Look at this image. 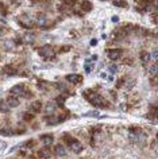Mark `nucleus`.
Instances as JSON below:
<instances>
[{
  "mask_svg": "<svg viewBox=\"0 0 158 159\" xmlns=\"http://www.w3.org/2000/svg\"><path fill=\"white\" fill-rule=\"evenodd\" d=\"M38 155H39V158L47 159V158L51 157V150L49 149V146H46V147H43V149H41L38 151Z\"/></svg>",
  "mask_w": 158,
  "mask_h": 159,
  "instance_id": "9d476101",
  "label": "nucleus"
},
{
  "mask_svg": "<svg viewBox=\"0 0 158 159\" xmlns=\"http://www.w3.org/2000/svg\"><path fill=\"white\" fill-rule=\"evenodd\" d=\"M6 103H7V104H8V107H10V108H16V107H19V104H20L19 98H18V97H15V96H12V94L7 97Z\"/></svg>",
  "mask_w": 158,
  "mask_h": 159,
  "instance_id": "0eeeda50",
  "label": "nucleus"
},
{
  "mask_svg": "<svg viewBox=\"0 0 158 159\" xmlns=\"http://www.w3.org/2000/svg\"><path fill=\"white\" fill-rule=\"evenodd\" d=\"M109 70H111V73H116L117 72V66L116 65H111L109 66Z\"/></svg>",
  "mask_w": 158,
  "mask_h": 159,
  "instance_id": "bb28decb",
  "label": "nucleus"
},
{
  "mask_svg": "<svg viewBox=\"0 0 158 159\" xmlns=\"http://www.w3.org/2000/svg\"><path fill=\"white\" fill-rule=\"evenodd\" d=\"M69 147H70V150L75 154H80L83 151V149H84V146L81 144V142H79V140H76V139L72 140L70 144H69Z\"/></svg>",
  "mask_w": 158,
  "mask_h": 159,
  "instance_id": "423d86ee",
  "label": "nucleus"
},
{
  "mask_svg": "<svg viewBox=\"0 0 158 159\" xmlns=\"http://www.w3.org/2000/svg\"><path fill=\"white\" fill-rule=\"evenodd\" d=\"M0 112H2V113L10 112V107L6 103V100H2V101H0Z\"/></svg>",
  "mask_w": 158,
  "mask_h": 159,
  "instance_id": "a211bd4d",
  "label": "nucleus"
},
{
  "mask_svg": "<svg viewBox=\"0 0 158 159\" xmlns=\"http://www.w3.org/2000/svg\"><path fill=\"white\" fill-rule=\"evenodd\" d=\"M57 101H58V104H60V105H64L65 97H61V96H60V97H57Z\"/></svg>",
  "mask_w": 158,
  "mask_h": 159,
  "instance_id": "cd10ccee",
  "label": "nucleus"
},
{
  "mask_svg": "<svg viewBox=\"0 0 158 159\" xmlns=\"http://www.w3.org/2000/svg\"><path fill=\"white\" fill-rule=\"evenodd\" d=\"M117 20H119V18H117V16H113L112 18V22H117Z\"/></svg>",
  "mask_w": 158,
  "mask_h": 159,
  "instance_id": "2f4dec72",
  "label": "nucleus"
},
{
  "mask_svg": "<svg viewBox=\"0 0 158 159\" xmlns=\"http://www.w3.org/2000/svg\"><path fill=\"white\" fill-rule=\"evenodd\" d=\"M92 8H93V6H92L91 2H83L81 3V10L84 11V12H89V11H92Z\"/></svg>",
  "mask_w": 158,
  "mask_h": 159,
  "instance_id": "dca6fc26",
  "label": "nucleus"
},
{
  "mask_svg": "<svg viewBox=\"0 0 158 159\" xmlns=\"http://www.w3.org/2000/svg\"><path fill=\"white\" fill-rule=\"evenodd\" d=\"M42 109V101H39V100H35V101H32L30 104V111L34 113H38L41 112Z\"/></svg>",
  "mask_w": 158,
  "mask_h": 159,
  "instance_id": "1a4fd4ad",
  "label": "nucleus"
},
{
  "mask_svg": "<svg viewBox=\"0 0 158 159\" xmlns=\"http://www.w3.org/2000/svg\"><path fill=\"white\" fill-rule=\"evenodd\" d=\"M3 73H4V74H8V76H15L18 72L12 68V66H4V69H3Z\"/></svg>",
  "mask_w": 158,
  "mask_h": 159,
  "instance_id": "f3484780",
  "label": "nucleus"
},
{
  "mask_svg": "<svg viewBox=\"0 0 158 159\" xmlns=\"http://www.w3.org/2000/svg\"><path fill=\"white\" fill-rule=\"evenodd\" d=\"M107 55H108V58L111 61H116V60H119V58H122L123 50L122 49H108L107 50Z\"/></svg>",
  "mask_w": 158,
  "mask_h": 159,
  "instance_id": "39448f33",
  "label": "nucleus"
},
{
  "mask_svg": "<svg viewBox=\"0 0 158 159\" xmlns=\"http://www.w3.org/2000/svg\"><path fill=\"white\" fill-rule=\"evenodd\" d=\"M0 12H2V14H3V15H6V14H7L6 6H4V4H3V3H2V2H0Z\"/></svg>",
  "mask_w": 158,
  "mask_h": 159,
  "instance_id": "b1692460",
  "label": "nucleus"
},
{
  "mask_svg": "<svg viewBox=\"0 0 158 159\" xmlns=\"http://www.w3.org/2000/svg\"><path fill=\"white\" fill-rule=\"evenodd\" d=\"M113 4H115L116 7H122V8H126V7L128 6L126 2H123V0H115V2H113Z\"/></svg>",
  "mask_w": 158,
  "mask_h": 159,
  "instance_id": "aec40b11",
  "label": "nucleus"
},
{
  "mask_svg": "<svg viewBox=\"0 0 158 159\" xmlns=\"http://www.w3.org/2000/svg\"><path fill=\"white\" fill-rule=\"evenodd\" d=\"M101 2H104V0H101Z\"/></svg>",
  "mask_w": 158,
  "mask_h": 159,
  "instance_id": "473e14b6",
  "label": "nucleus"
},
{
  "mask_svg": "<svg viewBox=\"0 0 158 159\" xmlns=\"http://www.w3.org/2000/svg\"><path fill=\"white\" fill-rule=\"evenodd\" d=\"M96 43H97V40H96V39H92V40H91V45H92V46H95Z\"/></svg>",
  "mask_w": 158,
  "mask_h": 159,
  "instance_id": "c85d7f7f",
  "label": "nucleus"
},
{
  "mask_svg": "<svg viewBox=\"0 0 158 159\" xmlns=\"http://www.w3.org/2000/svg\"><path fill=\"white\" fill-rule=\"evenodd\" d=\"M65 80L68 81V82H72V84H81L83 81V77L80 74H68L66 77H65Z\"/></svg>",
  "mask_w": 158,
  "mask_h": 159,
  "instance_id": "6e6552de",
  "label": "nucleus"
},
{
  "mask_svg": "<svg viewBox=\"0 0 158 159\" xmlns=\"http://www.w3.org/2000/svg\"><path fill=\"white\" fill-rule=\"evenodd\" d=\"M54 153H56L57 157H65V155H66V150H65V147L62 146V144H57V146L54 147Z\"/></svg>",
  "mask_w": 158,
  "mask_h": 159,
  "instance_id": "4468645a",
  "label": "nucleus"
},
{
  "mask_svg": "<svg viewBox=\"0 0 158 159\" xmlns=\"http://www.w3.org/2000/svg\"><path fill=\"white\" fill-rule=\"evenodd\" d=\"M73 139H75V138H72V136H70V135H68V134L64 136V142L66 143V144H70V142H72Z\"/></svg>",
  "mask_w": 158,
  "mask_h": 159,
  "instance_id": "5701e85b",
  "label": "nucleus"
},
{
  "mask_svg": "<svg viewBox=\"0 0 158 159\" xmlns=\"http://www.w3.org/2000/svg\"><path fill=\"white\" fill-rule=\"evenodd\" d=\"M83 96L91 103V104H93V105H96V107H100V108L108 107L107 103H104V98H103L100 94H97L95 90H92V89L84 90V92H83Z\"/></svg>",
  "mask_w": 158,
  "mask_h": 159,
  "instance_id": "f257e3e1",
  "label": "nucleus"
},
{
  "mask_svg": "<svg viewBox=\"0 0 158 159\" xmlns=\"http://www.w3.org/2000/svg\"><path fill=\"white\" fill-rule=\"evenodd\" d=\"M18 22L20 23L22 27H24V28H32L34 27V19L30 16V15H27V14H23V15H20L19 16V19H18Z\"/></svg>",
  "mask_w": 158,
  "mask_h": 159,
  "instance_id": "20e7f679",
  "label": "nucleus"
},
{
  "mask_svg": "<svg viewBox=\"0 0 158 159\" xmlns=\"http://www.w3.org/2000/svg\"><path fill=\"white\" fill-rule=\"evenodd\" d=\"M149 73H150V74H152L153 77H156V76H157V64H154L152 68L149 69Z\"/></svg>",
  "mask_w": 158,
  "mask_h": 159,
  "instance_id": "4be33fe9",
  "label": "nucleus"
},
{
  "mask_svg": "<svg viewBox=\"0 0 158 159\" xmlns=\"http://www.w3.org/2000/svg\"><path fill=\"white\" fill-rule=\"evenodd\" d=\"M3 34H4V30H3V28L0 27V36H3Z\"/></svg>",
  "mask_w": 158,
  "mask_h": 159,
  "instance_id": "7c9ffc66",
  "label": "nucleus"
},
{
  "mask_svg": "<svg viewBox=\"0 0 158 159\" xmlns=\"http://www.w3.org/2000/svg\"><path fill=\"white\" fill-rule=\"evenodd\" d=\"M12 46H14L12 40H6L4 42V49L6 50H12Z\"/></svg>",
  "mask_w": 158,
  "mask_h": 159,
  "instance_id": "412c9836",
  "label": "nucleus"
},
{
  "mask_svg": "<svg viewBox=\"0 0 158 159\" xmlns=\"http://www.w3.org/2000/svg\"><path fill=\"white\" fill-rule=\"evenodd\" d=\"M23 39H24V42L31 43V42H34V40H35V35L34 34H26Z\"/></svg>",
  "mask_w": 158,
  "mask_h": 159,
  "instance_id": "6ab92c4d",
  "label": "nucleus"
},
{
  "mask_svg": "<svg viewBox=\"0 0 158 159\" xmlns=\"http://www.w3.org/2000/svg\"><path fill=\"white\" fill-rule=\"evenodd\" d=\"M39 55H41L42 58H46V60H50V58H54V55H56V53H54V49L53 46L50 45H45L42 46L41 49H39Z\"/></svg>",
  "mask_w": 158,
  "mask_h": 159,
  "instance_id": "7ed1b4c3",
  "label": "nucleus"
},
{
  "mask_svg": "<svg viewBox=\"0 0 158 159\" xmlns=\"http://www.w3.org/2000/svg\"><path fill=\"white\" fill-rule=\"evenodd\" d=\"M150 58H152V55H150L149 51H141V62L143 66H147V64L150 62Z\"/></svg>",
  "mask_w": 158,
  "mask_h": 159,
  "instance_id": "9b49d317",
  "label": "nucleus"
},
{
  "mask_svg": "<svg viewBox=\"0 0 158 159\" xmlns=\"http://www.w3.org/2000/svg\"><path fill=\"white\" fill-rule=\"evenodd\" d=\"M56 108H57V103L56 101H49L46 104V107H45V112L46 113H49V115H51L56 111Z\"/></svg>",
  "mask_w": 158,
  "mask_h": 159,
  "instance_id": "2eb2a0df",
  "label": "nucleus"
},
{
  "mask_svg": "<svg viewBox=\"0 0 158 159\" xmlns=\"http://www.w3.org/2000/svg\"><path fill=\"white\" fill-rule=\"evenodd\" d=\"M24 120H26V121L32 120V115H30V113H24Z\"/></svg>",
  "mask_w": 158,
  "mask_h": 159,
  "instance_id": "a878e982",
  "label": "nucleus"
},
{
  "mask_svg": "<svg viewBox=\"0 0 158 159\" xmlns=\"http://www.w3.org/2000/svg\"><path fill=\"white\" fill-rule=\"evenodd\" d=\"M46 22H47V19H46V15H45V14H38V15H36V18L34 19V23L38 24V26H45Z\"/></svg>",
  "mask_w": 158,
  "mask_h": 159,
  "instance_id": "f8f14e48",
  "label": "nucleus"
},
{
  "mask_svg": "<svg viewBox=\"0 0 158 159\" xmlns=\"http://www.w3.org/2000/svg\"><path fill=\"white\" fill-rule=\"evenodd\" d=\"M0 132H2L3 135H14L11 129H0Z\"/></svg>",
  "mask_w": 158,
  "mask_h": 159,
  "instance_id": "393cba45",
  "label": "nucleus"
},
{
  "mask_svg": "<svg viewBox=\"0 0 158 159\" xmlns=\"http://www.w3.org/2000/svg\"><path fill=\"white\" fill-rule=\"evenodd\" d=\"M153 58H154V60H157V50L153 51Z\"/></svg>",
  "mask_w": 158,
  "mask_h": 159,
  "instance_id": "c756f323",
  "label": "nucleus"
},
{
  "mask_svg": "<svg viewBox=\"0 0 158 159\" xmlns=\"http://www.w3.org/2000/svg\"><path fill=\"white\" fill-rule=\"evenodd\" d=\"M39 140L45 144V146H50L51 143H53V140H54V138H53V135H50V134H47V135H42L41 138H39Z\"/></svg>",
  "mask_w": 158,
  "mask_h": 159,
  "instance_id": "ddd939ff",
  "label": "nucleus"
},
{
  "mask_svg": "<svg viewBox=\"0 0 158 159\" xmlns=\"http://www.w3.org/2000/svg\"><path fill=\"white\" fill-rule=\"evenodd\" d=\"M11 94L15 96V97H31L32 93L31 92H28L26 89V85L24 84H18V85H14L12 88H11Z\"/></svg>",
  "mask_w": 158,
  "mask_h": 159,
  "instance_id": "f03ea898",
  "label": "nucleus"
}]
</instances>
